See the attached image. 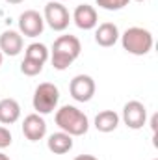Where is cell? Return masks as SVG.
<instances>
[{"instance_id":"603a6c76","label":"cell","mask_w":158,"mask_h":160,"mask_svg":"<svg viewBox=\"0 0 158 160\" xmlns=\"http://www.w3.org/2000/svg\"><path fill=\"white\" fill-rule=\"evenodd\" d=\"M0 160H9V157H7V155H4V153H0Z\"/></svg>"},{"instance_id":"ba28073f","label":"cell","mask_w":158,"mask_h":160,"mask_svg":"<svg viewBox=\"0 0 158 160\" xmlns=\"http://www.w3.org/2000/svg\"><path fill=\"white\" fill-rule=\"evenodd\" d=\"M123 121L128 128L140 130L147 123V108L140 101H128L123 106Z\"/></svg>"},{"instance_id":"4fadbf2b","label":"cell","mask_w":158,"mask_h":160,"mask_svg":"<svg viewBox=\"0 0 158 160\" xmlns=\"http://www.w3.org/2000/svg\"><path fill=\"white\" fill-rule=\"evenodd\" d=\"M47 147L50 153L54 155H65L73 149V136H69L67 132L60 130V132H54L48 136L47 140Z\"/></svg>"},{"instance_id":"ffe728a7","label":"cell","mask_w":158,"mask_h":160,"mask_svg":"<svg viewBox=\"0 0 158 160\" xmlns=\"http://www.w3.org/2000/svg\"><path fill=\"white\" fill-rule=\"evenodd\" d=\"M73 160H99V158L93 157V155H78L77 158H73Z\"/></svg>"},{"instance_id":"d4e9b609","label":"cell","mask_w":158,"mask_h":160,"mask_svg":"<svg viewBox=\"0 0 158 160\" xmlns=\"http://www.w3.org/2000/svg\"><path fill=\"white\" fill-rule=\"evenodd\" d=\"M136 2H140V4H141V2H145V0H136Z\"/></svg>"},{"instance_id":"2e32d148","label":"cell","mask_w":158,"mask_h":160,"mask_svg":"<svg viewBox=\"0 0 158 160\" xmlns=\"http://www.w3.org/2000/svg\"><path fill=\"white\" fill-rule=\"evenodd\" d=\"M24 58H30V60H36L45 65V62L48 60V48L43 45V43H32L26 47V52H24Z\"/></svg>"},{"instance_id":"3957f363","label":"cell","mask_w":158,"mask_h":160,"mask_svg":"<svg viewBox=\"0 0 158 160\" xmlns=\"http://www.w3.org/2000/svg\"><path fill=\"white\" fill-rule=\"evenodd\" d=\"M121 38V45L123 48L128 52V54H134V56H145L151 52L155 39H153V34L147 30V28H141V26H132V28H126Z\"/></svg>"},{"instance_id":"7402d4cb","label":"cell","mask_w":158,"mask_h":160,"mask_svg":"<svg viewBox=\"0 0 158 160\" xmlns=\"http://www.w3.org/2000/svg\"><path fill=\"white\" fill-rule=\"evenodd\" d=\"M7 4H21V2H24V0H6Z\"/></svg>"},{"instance_id":"52a82bcc","label":"cell","mask_w":158,"mask_h":160,"mask_svg":"<svg viewBox=\"0 0 158 160\" xmlns=\"http://www.w3.org/2000/svg\"><path fill=\"white\" fill-rule=\"evenodd\" d=\"M95 80L89 75H77L69 84V93L77 102H89L95 95Z\"/></svg>"},{"instance_id":"5b68a950","label":"cell","mask_w":158,"mask_h":160,"mask_svg":"<svg viewBox=\"0 0 158 160\" xmlns=\"http://www.w3.org/2000/svg\"><path fill=\"white\" fill-rule=\"evenodd\" d=\"M43 21L54 30V32H63L67 30L69 22H71V15L67 11V8L58 2V0H52L45 6V11H43Z\"/></svg>"},{"instance_id":"5bb4252c","label":"cell","mask_w":158,"mask_h":160,"mask_svg":"<svg viewBox=\"0 0 158 160\" xmlns=\"http://www.w3.org/2000/svg\"><path fill=\"white\" fill-rule=\"evenodd\" d=\"M21 118V104L15 99H2L0 101V123L13 125Z\"/></svg>"},{"instance_id":"cb8c5ba5","label":"cell","mask_w":158,"mask_h":160,"mask_svg":"<svg viewBox=\"0 0 158 160\" xmlns=\"http://www.w3.org/2000/svg\"><path fill=\"white\" fill-rule=\"evenodd\" d=\"M2 60H4V54L0 52V65H2Z\"/></svg>"},{"instance_id":"277c9868","label":"cell","mask_w":158,"mask_h":160,"mask_svg":"<svg viewBox=\"0 0 158 160\" xmlns=\"http://www.w3.org/2000/svg\"><path fill=\"white\" fill-rule=\"evenodd\" d=\"M58 101H60V89H58V86H54L52 82H43L34 91L32 104H34L36 114L47 116V114H50V112L56 110Z\"/></svg>"},{"instance_id":"484cf974","label":"cell","mask_w":158,"mask_h":160,"mask_svg":"<svg viewBox=\"0 0 158 160\" xmlns=\"http://www.w3.org/2000/svg\"><path fill=\"white\" fill-rule=\"evenodd\" d=\"M58 2H63V0H58Z\"/></svg>"},{"instance_id":"ac0fdd59","label":"cell","mask_w":158,"mask_h":160,"mask_svg":"<svg viewBox=\"0 0 158 160\" xmlns=\"http://www.w3.org/2000/svg\"><path fill=\"white\" fill-rule=\"evenodd\" d=\"M99 8L106 9V11H119L123 9L125 6H128L130 0H95Z\"/></svg>"},{"instance_id":"44dd1931","label":"cell","mask_w":158,"mask_h":160,"mask_svg":"<svg viewBox=\"0 0 158 160\" xmlns=\"http://www.w3.org/2000/svg\"><path fill=\"white\" fill-rule=\"evenodd\" d=\"M156 123H158V116L155 114V116L151 118V130H153V134L156 132Z\"/></svg>"},{"instance_id":"30bf717a","label":"cell","mask_w":158,"mask_h":160,"mask_svg":"<svg viewBox=\"0 0 158 160\" xmlns=\"http://www.w3.org/2000/svg\"><path fill=\"white\" fill-rule=\"evenodd\" d=\"M73 21L80 30H93L99 24V17H97V9L89 4H80L73 11Z\"/></svg>"},{"instance_id":"8fae6325","label":"cell","mask_w":158,"mask_h":160,"mask_svg":"<svg viewBox=\"0 0 158 160\" xmlns=\"http://www.w3.org/2000/svg\"><path fill=\"white\" fill-rule=\"evenodd\" d=\"M22 36L17 30H6L0 34V52L6 56H17L22 50Z\"/></svg>"},{"instance_id":"9a60e30c","label":"cell","mask_w":158,"mask_h":160,"mask_svg":"<svg viewBox=\"0 0 158 160\" xmlns=\"http://www.w3.org/2000/svg\"><path fill=\"white\" fill-rule=\"evenodd\" d=\"M117 125H119V116L114 110H102L95 116V128L99 132H104V134L114 132L117 128Z\"/></svg>"},{"instance_id":"7c38bea8","label":"cell","mask_w":158,"mask_h":160,"mask_svg":"<svg viewBox=\"0 0 158 160\" xmlns=\"http://www.w3.org/2000/svg\"><path fill=\"white\" fill-rule=\"evenodd\" d=\"M119 28L114 24V22H102L99 24V28L95 30V43L99 47H114L116 43L119 41Z\"/></svg>"},{"instance_id":"9c48e42d","label":"cell","mask_w":158,"mask_h":160,"mask_svg":"<svg viewBox=\"0 0 158 160\" xmlns=\"http://www.w3.org/2000/svg\"><path fill=\"white\" fill-rule=\"evenodd\" d=\"M22 134L30 142H39L47 134V123L39 114H30L22 121Z\"/></svg>"},{"instance_id":"d6986e66","label":"cell","mask_w":158,"mask_h":160,"mask_svg":"<svg viewBox=\"0 0 158 160\" xmlns=\"http://www.w3.org/2000/svg\"><path fill=\"white\" fill-rule=\"evenodd\" d=\"M11 142H13V138H11V132H9L6 127H2V125H0V149H6V147H9V145H11Z\"/></svg>"},{"instance_id":"6da1fadb","label":"cell","mask_w":158,"mask_h":160,"mask_svg":"<svg viewBox=\"0 0 158 160\" xmlns=\"http://www.w3.org/2000/svg\"><path fill=\"white\" fill-rule=\"evenodd\" d=\"M82 52V45L77 36H60L52 45V67L56 71H65Z\"/></svg>"},{"instance_id":"8992f818","label":"cell","mask_w":158,"mask_h":160,"mask_svg":"<svg viewBox=\"0 0 158 160\" xmlns=\"http://www.w3.org/2000/svg\"><path fill=\"white\" fill-rule=\"evenodd\" d=\"M45 30L43 15L36 9H26L19 17V32L24 38H37Z\"/></svg>"},{"instance_id":"e0dca14e","label":"cell","mask_w":158,"mask_h":160,"mask_svg":"<svg viewBox=\"0 0 158 160\" xmlns=\"http://www.w3.org/2000/svg\"><path fill=\"white\" fill-rule=\"evenodd\" d=\"M41 71H43V63L36 62V60L24 58V60L21 62V73L26 75V77H37Z\"/></svg>"},{"instance_id":"4316f807","label":"cell","mask_w":158,"mask_h":160,"mask_svg":"<svg viewBox=\"0 0 158 160\" xmlns=\"http://www.w3.org/2000/svg\"><path fill=\"white\" fill-rule=\"evenodd\" d=\"M153 160H158V158H153Z\"/></svg>"},{"instance_id":"7a4b0ae2","label":"cell","mask_w":158,"mask_h":160,"mask_svg":"<svg viewBox=\"0 0 158 160\" xmlns=\"http://www.w3.org/2000/svg\"><path fill=\"white\" fill-rule=\"evenodd\" d=\"M56 125L60 127V130L67 132L69 136H84L89 130V119L87 116L78 110L77 106L65 104L60 110H56Z\"/></svg>"}]
</instances>
